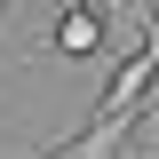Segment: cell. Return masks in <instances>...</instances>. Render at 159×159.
<instances>
[{
	"instance_id": "cell-1",
	"label": "cell",
	"mask_w": 159,
	"mask_h": 159,
	"mask_svg": "<svg viewBox=\"0 0 159 159\" xmlns=\"http://www.w3.org/2000/svg\"><path fill=\"white\" fill-rule=\"evenodd\" d=\"M56 56H72V64H88V56H103V8H64L56 16V40H48Z\"/></svg>"
},
{
	"instance_id": "cell-2",
	"label": "cell",
	"mask_w": 159,
	"mask_h": 159,
	"mask_svg": "<svg viewBox=\"0 0 159 159\" xmlns=\"http://www.w3.org/2000/svg\"><path fill=\"white\" fill-rule=\"evenodd\" d=\"M64 8H96V0H64Z\"/></svg>"
}]
</instances>
